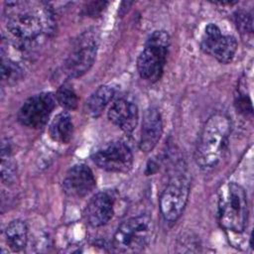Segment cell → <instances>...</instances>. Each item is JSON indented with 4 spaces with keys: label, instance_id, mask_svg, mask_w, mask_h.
Segmentation results:
<instances>
[{
    "label": "cell",
    "instance_id": "obj_16",
    "mask_svg": "<svg viewBox=\"0 0 254 254\" xmlns=\"http://www.w3.org/2000/svg\"><path fill=\"white\" fill-rule=\"evenodd\" d=\"M49 134L51 138L61 144H67L73 134V124L70 115L64 111L58 114L50 124Z\"/></svg>",
    "mask_w": 254,
    "mask_h": 254
},
{
    "label": "cell",
    "instance_id": "obj_17",
    "mask_svg": "<svg viewBox=\"0 0 254 254\" xmlns=\"http://www.w3.org/2000/svg\"><path fill=\"white\" fill-rule=\"evenodd\" d=\"M4 236L7 245L14 252L23 250L28 241V227L21 219L12 220L5 228Z\"/></svg>",
    "mask_w": 254,
    "mask_h": 254
},
{
    "label": "cell",
    "instance_id": "obj_7",
    "mask_svg": "<svg viewBox=\"0 0 254 254\" xmlns=\"http://www.w3.org/2000/svg\"><path fill=\"white\" fill-rule=\"evenodd\" d=\"M190 194V185L185 177L172 179L163 190L159 206L162 217L167 223H175L183 214Z\"/></svg>",
    "mask_w": 254,
    "mask_h": 254
},
{
    "label": "cell",
    "instance_id": "obj_18",
    "mask_svg": "<svg viewBox=\"0 0 254 254\" xmlns=\"http://www.w3.org/2000/svg\"><path fill=\"white\" fill-rule=\"evenodd\" d=\"M17 173L16 164L12 159L11 147L9 143L3 142L1 151V178L4 184H12Z\"/></svg>",
    "mask_w": 254,
    "mask_h": 254
},
{
    "label": "cell",
    "instance_id": "obj_3",
    "mask_svg": "<svg viewBox=\"0 0 254 254\" xmlns=\"http://www.w3.org/2000/svg\"><path fill=\"white\" fill-rule=\"evenodd\" d=\"M217 217L221 228L233 233L246 229L248 221V201L244 189L234 183H228L219 193Z\"/></svg>",
    "mask_w": 254,
    "mask_h": 254
},
{
    "label": "cell",
    "instance_id": "obj_15",
    "mask_svg": "<svg viewBox=\"0 0 254 254\" xmlns=\"http://www.w3.org/2000/svg\"><path fill=\"white\" fill-rule=\"evenodd\" d=\"M116 85L103 84L97 87L86 99L84 110L91 118H97L105 109L116 92Z\"/></svg>",
    "mask_w": 254,
    "mask_h": 254
},
{
    "label": "cell",
    "instance_id": "obj_14",
    "mask_svg": "<svg viewBox=\"0 0 254 254\" xmlns=\"http://www.w3.org/2000/svg\"><path fill=\"white\" fill-rule=\"evenodd\" d=\"M163 133V119L157 107L151 106L143 115L141 135L139 141L140 150L144 153L151 152L159 143Z\"/></svg>",
    "mask_w": 254,
    "mask_h": 254
},
{
    "label": "cell",
    "instance_id": "obj_5",
    "mask_svg": "<svg viewBox=\"0 0 254 254\" xmlns=\"http://www.w3.org/2000/svg\"><path fill=\"white\" fill-rule=\"evenodd\" d=\"M153 230V220L148 214L130 217L118 226L112 245L118 252H140L149 245Z\"/></svg>",
    "mask_w": 254,
    "mask_h": 254
},
{
    "label": "cell",
    "instance_id": "obj_4",
    "mask_svg": "<svg viewBox=\"0 0 254 254\" xmlns=\"http://www.w3.org/2000/svg\"><path fill=\"white\" fill-rule=\"evenodd\" d=\"M169 47L170 36L166 31L157 30L149 36L137 59V70L141 78L156 82L162 77Z\"/></svg>",
    "mask_w": 254,
    "mask_h": 254
},
{
    "label": "cell",
    "instance_id": "obj_12",
    "mask_svg": "<svg viewBox=\"0 0 254 254\" xmlns=\"http://www.w3.org/2000/svg\"><path fill=\"white\" fill-rule=\"evenodd\" d=\"M114 213V199L106 191L95 193L86 204L83 215L92 227H100L108 223Z\"/></svg>",
    "mask_w": 254,
    "mask_h": 254
},
{
    "label": "cell",
    "instance_id": "obj_20",
    "mask_svg": "<svg viewBox=\"0 0 254 254\" xmlns=\"http://www.w3.org/2000/svg\"><path fill=\"white\" fill-rule=\"evenodd\" d=\"M23 76L22 67L10 59L2 58V78L9 84L16 83Z\"/></svg>",
    "mask_w": 254,
    "mask_h": 254
},
{
    "label": "cell",
    "instance_id": "obj_19",
    "mask_svg": "<svg viewBox=\"0 0 254 254\" xmlns=\"http://www.w3.org/2000/svg\"><path fill=\"white\" fill-rule=\"evenodd\" d=\"M57 102L66 110H74L78 104V97L74 89L67 83H63L56 93Z\"/></svg>",
    "mask_w": 254,
    "mask_h": 254
},
{
    "label": "cell",
    "instance_id": "obj_13",
    "mask_svg": "<svg viewBox=\"0 0 254 254\" xmlns=\"http://www.w3.org/2000/svg\"><path fill=\"white\" fill-rule=\"evenodd\" d=\"M108 118L123 132L130 135L138 124V106L128 98L120 97L110 106L108 110Z\"/></svg>",
    "mask_w": 254,
    "mask_h": 254
},
{
    "label": "cell",
    "instance_id": "obj_9",
    "mask_svg": "<svg viewBox=\"0 0 254 254\" xmlns=\"http://www.w3.org/2000/svg\"><path fill=\"white\" fill-rule=\"evenodd\" d=\"M92 161L100 169L111 173H127L133 166V154L130 147L123 141H112L91 156Z\"/></svg>",
    "mask_w": 254,
    "mask_h": 254
},
{
    "label": "cell",
    "instance_id": "obj_22",
    "mask_svg": "<svg viewBox=\"0 0 254 254\" xmlns=\"http://www.w3.org/2000/svg\"><path fill=\"white\" fill-rule=\"evenodd\" d=\"M234 104H235L237 112L241 113L244 116L252 115L251 100L248 97V95L246 94V91L242 90L241 88L237 89V92L235 94Z\"/></svg>",
    "mask_w": 254,
    "mask_h": 254
},
{
    "label": "cell",
    "instance_id": "obj_10",
    "mask_svg": "<svg viewBox=\"0 0 254 254\" xmlns=\"http://www.w3.org/2000/svg\"><path fill=\"white\" fill-rule=\"evenodd\" d=\"M200 49L219 63L229 64L237 52V40L231 35H223L216 24L209 23L201 36Z\"/></svg>",
    "mask_w": 254,
    "mask_h": 254
},
{
    "label": "cell",
    "instance_id": "obj_11",
    "mask_svg": "<svg viewBox=\"0 0 254 254\" xmlns=\"http://www.w3.org/2000/svg\"><path fill=\"white\" fill-rule=\"evenodd\" d=\"M96 186V181L91 169L85 164H76L68 169L64 181L63 190L71 197H84Z\"/></svg>",
    "mask_w": 254,
    "mask_h": 254
},
{
    "label": "cell",
    "instance_id": "obj_1",
    "mask_svg": "<svg viewBox=\"0 0 254 254\" xmlns=\"http://www.w3.org/2000/svg\"><path fill=\"white\" fill-rule=\"evenodd\" d=\"M230 132L231 121L225 113L216 112L206 120L194 152L195 163L201 170L207 172L219 164L227 149Z\"/></svg>",
    "mask_w": 254,
    "mask_h": 254
},
{
    "label": "cell",
    "instance_id": "obj_23",
    "mask_svg": "<svg viewBox=\"0 0 254 254\" xmlns=\"http://www.w3.org/2000/svg\"><path fill=\"white\" fill-rule=\"evenodd\" d=\"M107 2H92L90 5H88V8L86 9V12L88 15L96 16L99 13L103 11L105 6L107 5Z\"/></svg>",
    "mask_w": 254,
    "mask_h": 254
},
{
    "label": "cell",
    "instance_id": "obj_2",
    "mask_svg": "<svg viewBox=\"0 0 254 254\" xmlns=\"http://www.w3.org/2000/svg\"><path fill=\"white\" fill-rule=\"evenodd\" d=\"M6 28L12 44L23 51L31 49L41 38L45 24L39 12L27 9L24 3H6Z\"/></svg>",
    "mask_w": 254,
    "mask_h": 254
},
{
    "label": "cell",
    "instance_id": "obj_21",
    "mask_svg": "<svg viewBox=\"0 0 254 254\" xmlns=\"http://www.w3.org/2000/svg\"><path fill=\"white\" fill-rule=\"evenodd\" d=\"M234 20L240 34L247 40H251L253 34L252 15L247 11L239 10L234 14Z\"/></svg>",
    "mask_w": 254,
    "mask_h": 254
},
{
    "label": "cell",
    "instance_id": "obj_8",
    "mask_svg": "<svg viewBox=\"0 0 254 254\" xmlns=\"http://www.w3.org/2000/svg\"><path fill=\"white\" fill-rule=\"evenodd\" d=\"M56 103V95L52 92H40L32 95L20 107L17 120L29 128H42L48 122Z\"/></svg>",
    "mask_w": 254,
    "mask_h": 254
},
{
    "label": "cell",
    "instance_id": "obj_6",
    "mask_svg": "<svg viewBox=\"0 0 254 254\" xmlns=\"http://www.w3.org/2000/svg\"><path fill=\"white\" fill-rule=\"evenodd\" d=\"M97 47L98 36L94 30H88L78 36L64 61V75L68 78H76L86 73L95 61Z\"/></svg>",
    "mask_w": 254,
    "mask_h": 254
}]
</instances>
